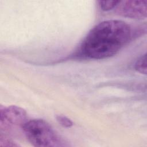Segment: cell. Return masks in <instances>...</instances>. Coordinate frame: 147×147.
Listing matches in <instances>:
<instances>
[{
    "label": "cell",
    "instance_id": "obj_6",
    "mask_svg": "<svg viewBox=\"0 0 147 147\" xmlns=\"http://www.w3.org/2000/svg\"><path fill=\"white\" fill-rule=\"evenodd\" d=\"M119 1H98V3L100 8L103 11H108L115 8Z\"/></svg>",
    "mask_w": 147,
    "mask_h": 147
},
{
    "label": "cell",
    "instance_id": "obj_2",
    "mask_svg": "<svg viewBox=\"0 0 147 147\" xmlns=\"http://www.w3.org/2000/svg\"><path fill=\"white\" fill-rule=\"evenodd\" d=\"M22 131L30 143L37 147L64 146L62 139L52 126L41 119H34L25 123Z\"/></svg>",
    "mask_w": 147,
    "mask_h": 147
},
{
    "label": "cell",
    "instance_id": "obj_3",
    "mask_svg": "<svg viewBox=\"0 0 147 147\" xmlns=\"http://www.w3.org/2000/svg\"><path fill=\"white\" fill-rule=\"evenodd\" d=\"M27 122L26 111L17 106L12 105L8 107L1 106L0 124L1 129L9 130L11 127H20L22 129Z\"/></svg>",
    "mask_w": 147,
    "mask_h": 147
},
{
    "label": "cell",
    "instance_id": "obj_8",
    "mask_svg": "<svg viewBox=\"0 0 147 147\" xmlns=\"http://www.w3.org/2000/svg\"><path fill=\"white\" fill-rule=\"evenodd\" d=\"M18 144L14 143L11 139L1 133L0 135V146H18Z\"/></svg>",
    "mask_w": 147,
    "mask_h": 147
},
{
    "label": "cell",
    "instance_id": "obj_1",
    "mask_svg": "<svg viewBox=\"0 0 147 147\" xmlns=\"http://www.w3.org/2000/svg\"><path fill=\"white\" fill-rule=\"evenodd\" d=\"M131 28L121 20H107L96 25L87 34L82 51L92 59H103L115 55L130 40Z\"/></svg>",
    "mask_w": 147,
    "mask_h": 147
},
{
    "label": "cell",
    "instance_id": "obj_7",
    "mask_svg": "<svg viewBox=\"0 0 147 147\" xmlns=\"http://www.w3.org/2000/svg\"><path fill=\"white\" fill-rule=\"evenodd\" d=\"M56 118L58 123L64 127H71L73 125V122L67 117L63 115H57L56 116Z\"/></svg>",
    "mask_w": 147,
    "mask_h": 147
},
{
    "label": "cell",
    "instance_id": "obj_4",
    "mask_svg": "<svg viewBox=\"0 0 147 147\" xmlns=\"http://www.w3.org/2000/svg\"><path fill=\"white\" fill-rule=\"evenodd\" d=\"M115 9V13L122 17L143 19L147 16V1H119Z\"/></svg>",
    "mask_w": 147,
    "mask_h": 147
},
{
    "label": "cell",
    "instance_id": "obj_5",
    "mask_svg": "<svg viewBox=\"0 0 147 147\" xmlns=\"http://www.w3.org/2000/svg\"><path fill=\"white\" fill-rule=\"evenodd\" d=\"M135 69L141 74H146V54L141 56L136 62L134 65Z\"/></svg>",
    "mask_w": 147,
    "mask_h": 147
}]
</instances>
